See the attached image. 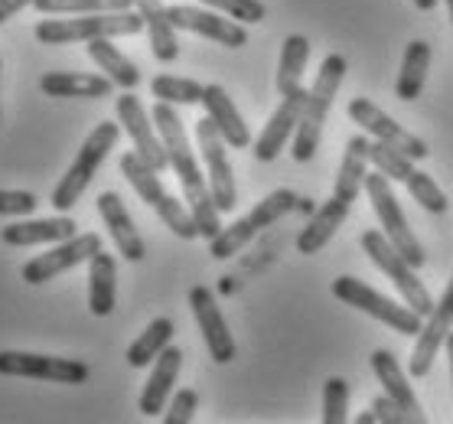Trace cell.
<instances>
[{"label": "cell", "instance_id": "1", "mask_svg": "<svg viewBox=\"0 0 453 424\" xmlns=\"http://www.w3.org/2000/svg\"><path fill=\"white\" fill-rule=\"evenodd\" d=\"M154 125L164 137V147L166 154H170V166H173V173L180 176V187H183V197L189 203V212L196 219L199 226V235L212 242V238L222 232V212H219L216 199H212V189H209V180L203 176L199 170L196 157H193V147H189V137H186V127L180 121V114H176L173 104L166 102H157L154 104Z\"/></svg>", "mask_w": 453, "mask_h": 424}, {"label": "cell", "instance_id": "2", "mask_svg": "<svg viewBox=\"0 0 453 424\" xmlns=\"http://www.w3.org/2000/svg\"><path fill=\"white\" fill-rule=\"evenodd\" d=\"M349 73V63L340 52H330L317 73V82L307 92V104H303V118H300L297 131H294V160L297 164H310L319 150V137H323V125H326V114L333 108V98L340 92L342 79Z\"/></svg>", "mask_w": 453, "mask_h": 424}, {"label": "cell", "instance_id": "3", "mask_svg": "<svg viewBox=\"0 0 453 424\" xmlns=\"http://www.w3.org/2000/svg\"><path fill=\"white\" fill-rule=\"evenodd\" d=\"M144 30V17L137 11L118 13H75V20H40L33 36L46 46H65V42H92L114 40V36H134Z\"/></svg>", "mask_w": 453, "mask_h": 424}, {"label": "cell", "instance_id": "4", "mask_svg": "<svg viewBox=\"0 0 453 424\" xmlns=\"http://www.w3.org/2000/svg\"><path fill=\"white\" fill-rule=\"evenodd\" d=\"M121 173L127 176V183L134 187L137 197L144 199L147 206L164 219V226L170 228L176 238H183V242L199 238V226H196V219H193V212H189V206L176 203V199L166 193L164 183H160V173H157L147 160H141L137 150H131V154L121 157Z\"/></svg>", "mask_w": 453, "mask_h": 424}, {"label": "cell", "instance_id": "5", "mask_svg": "<svg viewBox=\"0 0 453 424\" xmlns=\"http://www.w3.org/2000/svg\"><path fill=\"white\" fill-rule=\"evenodd\" d=\"M118 137H121V127L114 125V121L95 125V131L85 137V144H82V150H79V157L73 160V166L65 170V176H62L59 183H56V189H52V209L69 212V209L82 199V193L88 189V183H92V176L98 173V166L104 164V157L114 150Z\"/></svg>", "mask_w": 453, "mask_h": 424}, {"label": "cell", "instance_id": "6", "mask_svg": "<svg viewBox=\"0 0 453 424\" xmlns=\"http://www.w3.org/2000/svg\"><path fill=\"white\" fill-rule=\"evenodd\" d=\"M359 242H362V249H365L372 265H375L381 274H388V281L398 288L404 304H408L411 311L421 313V317H431V311H434L431 294H427V288H424V281L414 274L411 261L404 258L402 251L388 242V235H385V232H375V228H365Z\"/></svg>", "mask_w": 453, "mask_h": 424}, {"label": "cell", "instance_id": "7", "mask_svg": "<svg viewBox=\"0 0 453 424\" xmlns=\"http://www.w3.org/2000/svg\"><path fill=\"white\" fill-rule=\"evenodd\" d=\"M297 206H300V199L294 189H274V193H268V197L261 199L245 219H238V222H232L228 228H222V232L209 242V255L219 261L232 258V255H238V251L245 249L257 232H265L268 226H274L278 219H284Z\"/></svg>", "mask_w": 453, "mask_h": 424}, {"label": "cell", "instance_id": "8", "mask_svg": "<svg viewBox=\"0 0 453 424\" xmlns=\"http://www.w3.org/2000/svg\"><path fill=\"white\" fill-rule=\"evenodd\" d=\"M333 294H336L346 307H356V311L369 313L372 320L385 323V327H392L395 333H404V336H418L424 327L421 313L411 311L408 304L398 307L395 300H388L385 294H379V290H372L365 281L349 278V274H342V278L333 281Z\"/></svg>", "mask_w": 453, "mask_h": 424}, {"label": "cell", "instance_id": "9", "mask_svg": "<svg viewBox=\"0 0 453 424\" xmlns=\"http://www.w3.org/2000/svg\"><path fill=\"white\" fill-rule=\"evenodd\" d=\"M365 193H369V203L375 209V216L381 222V232L388 235L395 249L402 251L404 258L411 261L414 268H421L427 255H424V245L414 238V232L408 228V219H404L402 206H398V199H395V189H392V180L375 170V173H365Z\"/></svg>", "mask_w": 453, "mask_h": 424}, {"label": "cell", "instance_id": "10", "mask_svg": "<svg viewBox=\"0 0 453 424\" xmlns=\"http://www.w3.org/2000/svg\"><path fill=\"white\" fill-rule=\"evenodd\" d=\"M0 375L42 379V382H59V385H82L88 379V366L79 359L42 356V352L0 350Z\"/></svg>", "mask_w": 453, "mask_h": 424}, {"label": "cell", "instance_id": "11", "mask_svg": "<svg viewBox=\"0 0 453 424\" xmlns=\"http://www.w3.org/2000/svg\"><path fill=\"white\" fill-rule=\"evenodd\" d=\"M196 141L199 150H203V160H206L209 170V189H212V199H216L219 212H232L238 206V189H235V173H232V164H228L226 154V137L219 135V127L212 125V118H203L196 121Z\"/></svg>", "mask_w": 453, "mask_h": 424}, {"label": "cell", "instance_id": "12", "mask_svg": "<svg viewBox=\"0 0 453 424\" xmlns=\"http://www.w3.org/2000/svg\"><path fill=\"white\" fill-rule=\"evenodd\" d=\"M102 251V235H95V232H85V235H73L65 238V242H56L46 255H36L23 265V281L27 284H46L52 281L56 274L69 268H79L85 261H92L95 255Z\"/></svg>", "mask_w": 453, "mask_h": 424}, {"label": "cell", "instance_id": "13", "mask_svg": "<svg viewBox=\"0 0 453 424\" xmlns=\"http://www.w3.org/2000/svg\"><path fill=\"white\" fill-rule=\"evenodd\" d=\"M346 112H349L352 121L365 127L375 141L395 147V150H402L404 157H411V160H424V157L431 154L421 137L411 135V131H404L402 125H395L392 118L381 112L379 104H372V98H352Z\"/></svg>", "mask_w": 453, "mask_h": 424}, {"label": "cell", "instance_id": "14", "mask_svg": "<svg viewBox=\"0 0 453 424\" xmlns=\"http://www.w3.org/2000/svg\"><path fill=\"white\" fill-rule=\"evenodd\" d=\"M118 121H121L127 137H131L137 157L147 160L157 173H164L166 166H170V154H166L164 137H160V131H154V125H150V118H147V112H144V104H141V98H137L134 92H124L121 98H118Z\"/></svg>", "mask_w": 453, "mask_h": 424}, {"label": "cell", "instance_id": "15", "mask_svg": "<svg viewBox=\"0 0 453 424\" xmlns=\"http://www.w3.org/2000/svg\"><path fill=\"white\" fill-rule=\"evenodd\" d=\"M450 330H453V278L447 284V290H443V297L434 304V311L427 317V323L421 327V333H418V346H414L411 362H408V375L411 379H424V375L431 373L434 359H437L441 346L447 343Z\"/></svg>", "mask_w": 453, "mask_h": 424}, {"label": "cell", "instance_id": "16", "mask_svg": "<svg viewBox=\"0 0 453 424\" xmlns=\"http://www.w3.org/2000/svg\"><path fill=\"white\" fill-rule=\"evenodd\" d=\"M189 307H193V317H196L199 330H203V340L209 346V356L226 366V362L235 359V336L228 333V323L222 317L216 304V294L206 288V284H196L189 290Z\"/></svg>", "mask_w": 453, "mask_h": 424}, {"label": "cell", "instance_id": "17", "mask_svg": "<svg viewBox=\"0 0 453 424\" xmlns=\"http://www.w3.org/2000/svg\"><path fill=\"white\" fill-rule=\"evenodd\" d=\"M307 92L310 89H297V92L284 95V102L278 104V112L268 118L261 137L255 141V157L261 164H271V160L288 147V141L294 137V131H297V125H300V118H303Z\"/></svg>", "mask_w": 453, "mask_h": 424}, {"label": "cell", "instance_id": "18", "mask_svg": "<svg viewBox=\"0 0 453 424\" xmlns=\"http://www.w3.org/2000/svg\"><path fill=\"white\" fill-rule=\"evenodd\" d=\"M170 11V20H173L176 30H189L199 33L206 40H216L219 46H228V50H242L248 42V33L242 23L235 20H222L216 11H199V7H166Z\"/></svg>", "mask_w": 453, "mask_h": 424}, {"label": "cell", "instance_id": "19", "mask_svg": "<svg viewBox=\"0 0 453 424\" xmlns=\"http://www.w3.org/2000/svg\"><path fill=\"white\" fill-rule=\"evenodd\" d=\"M98 216L104 219V228L111 232V242L118 255L127 261H144L147 249H144V238L137 235V226L131 212L124 209L121 197L118 193H102L98 197Z\"/></svg>", "mask_w": 453, "mask_h": 424}, {"label": "cell", "instance_id": "20", "mask_svg": "<svg viewBox=\"0 0 453 424\" xmlns=\"http://www.w3.org/2000/svg\"><path fill=\"white\" fill-rule=\"evenodd\" d=\"M79 235L73 216L56 219H30V222H13V226L0 228V242L11 249H30V245H56L65 238Z\"/></svg>", "mask_w": 453, "mask_h": 424}, {"label": "cell", "instance_id": "21", "mask_svg": "<svg viewBox=\"0 0 453 424\" xmlns=\"http://www.w3.org/2000/svg\"><path fill=\"white\" fill-rule=\"evenodd\" d=\"M372 373H375L379 385L385 389V395L402 405L404 424H424L421 405H418V398H414L411 385H408V375L402 373V366H398V359H395L392 352L388 350L372 352Z\"/></svg>", "mask_w": 453, "mask_h": 424}, {"label": "cell", "instance_id": "22", "mask_svg": "<svg viewBox=\"0 0 453 424\" xmlns=\"http://www.w3.org/2000/svg\"><path fill=\"white\" fill-rule=\"evenodd\" d=\"M203 108L206 114L212 118V125L219 127V135L226 137L228 147H235V150H245L251 144V131H248L245 118L242 112L235 108V102L228 98V92L222 85H206V92H203Z\"/></svg>", "mask_w": 453, "mask_h": 424}, {"label": "cell", "instance_id": "23", "mask_svg": "<svg viewBox=\"0 0 453 424\" xmlns=\"http://www.w3.org/2000/svg\"><path fill=\"white\" fill-rule=\"evenodd\" d=\"M180 369H183V350L166 346V350L157 356L154 373H150V379H147V385H144V392H141V402H137L141 414H147V418H157V414L164 412L166 398L173 395V382H176V375H180Z\"/></svg>", "mask_w": 453, "mask_h": 424}, {"label": "cell", "instance_id": "24", "mask_svg": "<svg viewBox=\"0 0 453 424\" xmlns=\"http://www.w3.org/2000/svg\"><path fill=\"white\" fill-rule=\"evenodd\" d=\"M134 11L144 17V30L150 33V50H154L157 63H176L180 40H176V27L164 0H134Z\"/></svg>", "mask_w": 453, "mask_h": 424}, {"label": "cell", "instance_id": "25", "mask_svg": "<svg viewBox=\"0 0 453 424\" xmlns=\"http://www.w3.org/2000/svg\"><path fill=\"white\" fill-rule=\"evenodd\" d=\"M40 89L50 98H108L114 82L108 75L92 73H46L40 79Z\"/></svg>", "mask_w": 453, "mask_h": 424}, {"label": "cell", "instance_id": "26", "mask_svg": "<svg viewBox=\"0 0 453 424\" xmlns=\"http://www.w3.org/2000/svg\"><path fill=\"white\" fill-rule=\"evenodd\" d=\"M349 209L342 199L330 197L323 206L313 212V219L307 222V228L297 235V251L300 255H317L319 249H326V242H330L333 235H336V228L346 222V216H349Z\"/></svg>", "mask_w": 453, "mask_h": 424}, {"label": "cell", "instance_id": "27", "mask_svg": "<svg viewBox=\"0 0 453 424\" xmlns=\"http://www.w3.org/2000/svg\"><path fill=\"white\" fill-rule=\"evenodd\" d=\"M365 166H369V137L356 135V137H349V144H346L333 197L342 199L346 206H352L356 197H359V189H365V173H369Z\"/></svg>", "mask_w": 453, "mask_h": 424}, {"label": "cell", "instance_id": "28", "mask_svg": "<svg viewBox=\"0 0 453 424\" xmlns=\"http://www.w3.org/2000/svg\"><path fill=\"white\" fill-rule=\"evenodd\" d=\"M114 300H118V265L102 249L88 261V311L95 317H111Z\"/></svg>", "mask_w": 453, "mask_h": 424}, {"label": "cell", "instance_id": "29", "mask_svg": "<svg viewBox=\"0 0 453 424\" xmlns=\"http://www.w3.org/2000/svg\"><path fill=\"white\" fill-rule=\"evenodd\" d=\"M427 69H431V46L424 40L408 42V50L402 56V73H398V82H395V95L402 102H414L424 92Z\"/></svg>", "mask_w": 453, "mask_h": 424}, {"label": "cell", "instance_id": "30", "mask_svg": "<svg viewBox=\"0 0 453 424\" xmlns=\"http://www.w3.org/2000/svg\"><path fill=\"white\" fill-rule=\"evenodd\" d=\"M88 56L102 66V73H108V79L118 89H124V92H134L137 85H141V69L111 40H92L88 42Z\"/></svg>", "mask_w": 453, "mask_h": 424}, {"label": "cell", "instance_id": "31", "mask_svg": "<svg viewBox=\"0 0 453 424\" xmlns=\"http://www.w3.org/2000/svg\"><path fill=\"white\" fill-rule=\"evenodd\" d=\"M310 59V40L307 36H288L284 46H280V63H278V92L290 95L303 89V69H307Z\"/></svg>", "mask_w": 453, "mask_h": 424}, {"label": "cell", "instance_id": "32", "mask_svg": "<svg viewBox=\"0 0 453 424\" xmlns=\"http://www.w3.org/2000/svg\"><path fill=\"white\" fill-rule=\"evenodd\" d=\"M170 340H173V320H170V317H157V320H150L147 323V330L127 346V366H134V369L150 366V362L170 346Z\"/></svg>", "mask_w": 453, "mask_h": 424}, {"label": "cell", "instance_id": "33", "mask_svg": "<svg viewBox=\"0 0 453 424\" xmlns=\"http://www.w3.org/2000/svg\"><path fill=\"white\" fill-rule=\"evenodd\" d=\"M46 17H75V13H118L134 11V0H33Z\"/></svg>", "mask_w": 453, "mask_h": 424}, {"label": "cell", "instance_id": "34", "mask_svg": "<svg viewBox=\"0 0 453 424\" xmlns=\"http://www.w3.org/2000/svg\"><path fill=\"white\" fill-rule=\"evenodd\" d=\"M157 102L166 104H203V92L206 85H199L196 79H180V75H157L150 82Z\"/></svg>", "mask_w": 453, "mask_h": 424}, {"label": "cell", "instance_id": "35", "mask_svg": "<svg viewBox=\"0 0 453 424\" xmlns=\"http://www.w3.org/2000/svg\"><path fill=\"white\" fill-rule=\"evenodd\" d=\"M404 187H408V193H411L414 203H421L427 212H434V216H443L447 212V193H443L437 183H434V176H427L424 170H411L408 173V180H404Z\"/></svg>", "mask_w": 453, "mask_h": 424}, {"label": "cell", "instance_id": "36", "mask_svg": "<svg viewBox=\"0 0 453 424\" xmlns=\"http://www.w3.org/2000/svg\"><path fill=\"white\" fill-rule=\"evenodd\" d=\"M369 160H372V166H375V170H381L388 180H398V183H404V180H408V173L414 170L411 157H404L402 150L381 144V141H369Z\"/></svg>", "mask_w": 453, "mask_h": 424}, {"label": "cell", "instance_id": "37", "mask_svg": "<svg viewBox=\"0 0 453 424\" xmlns=\"http://www.w3.org/2000/svg\"><path fill=\"white\" fill-rule=\"evenodd\" d=\"M349 418V385L346 379L333 375L323 385V424H342Z\"/></svg>", "mask_w": 453, "mask_h": 424}, {"label": "cell", "instance_id": "38", "mask_svg": "<svg viewBox=\"0 0 453 424\" xmlns=\"http://www.w3.org/2000/svg\"><path fill=\"white\" fill-rule=\"evenodd\" d=\"M209 11L228 13L238 23H261L268 17V7L261 0H203Z\"/></svg>", "mask_w": 453, "mask_h": 424}, {"label": "cell", "instance_id": "39", "mask_svg": "<svg viewBox=\"0 0 453 424\" xmlns=\"http://www.w3.org/2000/svg\"><path fill=\"white\" fill-rule=\"evenodd\" d=\"M199 395L196 389H180V392L170 398V408L164 414V424H189L193 414H196Z\"/></svg>", "mask_w": 453, "mask_h": 424}, {"label": "cell", "instance_id": "40", "mask_svg": "<svg viewBox=\"0 0 453 424\" xmlns=\"http://www.w3.org/2000/svg\"><path fill=\"white\" fill-rule=\"evenodd\" d=\"M40 199L23 189H0V216H30Z\"/></svg>", "mask_w": 453, "mask_h": 424}, {"label": "cell", "instance_id": "41", "mask_svg": "<svg viewBox=\"0 0 453 424\" xmlns=\"http://www.w3.org/2000/svg\"><path fill=\"white\" fill-rule=\"evenodd\" d=\"M372 412L379 414V424H404V412L402 405L388 398V395H379L375 402H372Z\"/></svg>", "mask_w": 453, "mask_h": 424}, {"label": "cell", "instance_id": "42", "mask_svg": "<svg viewBox=\"0 0 453 424\" xmlns=\"http://www.w3.org/2000/svg\"><path fill=\"white\" fill-rule=\"evenodd\" d=\"M23 7H33V0H0V23H7L13 13H20Z\"/></svg>", "mask_w": 453, "mask_h": 424}, {"label": "cell", "instance_id": "43", "mask_svg": "<svg viewBox=\"0 0 453 424\" xmlns=\"http://www.w3.org/2000/svg\"><path fill=\"white\" fill-rule=\"evenodd\" d=\"M356 424H379V414L369 408V412H362L359 418H356Z\"/></svg>", "mask_w": 453, "mask_h": 424}, {"label": "cell", "instance_id": "44", "mask_svg": "<svg viewBox=\"0 0 453 424\" xmlns=\"http://www.w3.org/2000/svg\"><path fill=\"white\" fill-rule=\"evenodd\" d=\"M414 7H418V11H424V13H431L434 7H437V0H414Z\"/></svg>", "mask_w": 453, "mask_h": 424}, {"label": "cell", "instance_id": "45", "mask_svg": "<svg viewBox=\"0 0 453 424\" xmlns=\"http://www.w3.org/2000/svg\"><path fill=\"white\" fill-rule=\"evenodd\" d=\"M443 346H447V356H450V379H453V330H450V336H447Z\"/></svg>", "mask_w": 453, "mask_h": 424}, {"label": "cell", "instance_id": "46", "mask_svg": "<svg viewBox=\"0 0 453 424\" xmlns=\"http://www.w3.org/2000/svg\"><path fill=\"white\" fill-rule=\"evenodd\" d=\"M447 4V17H450V27H453V0H443Z\"/></svg>", "mask_w": 453, "mask_h": 424}, {"label": "cell", "instance_id": "47", "mask_svg": "<svg viewBox=\"0 0 453 424\" xmlns=\"http://www.w3.org/2000/svg\"><path fill=\"white\" fill-rule=\"evenodd\" d=\"M0 69H4V66H0Z\"/></svg>", "mask_w": 453, "mask_h": 424}]
</instances>
